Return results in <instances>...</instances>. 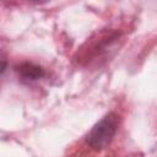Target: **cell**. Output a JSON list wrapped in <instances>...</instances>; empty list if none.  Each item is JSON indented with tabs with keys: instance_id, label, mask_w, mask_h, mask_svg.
Returning a JSON list of instances; mask_svg holds the SVG:
<instances>
[{
	"instance_id": "6da1fadb",
	"label": "cell",
	"mask_w": 157,
	"mask_h": 157,
	"mask_svg": "<svg viewBox=\"0 0 157 157\" xmlns=\"http://www.w3.org/2000/svg\"><path fill=\"white\" fill-rule=\"evenodd\" d=\"M118 125L119 117L113 112L108 113L90 130L86 136V142L94 151H102L107 148L118 130Z\"/></svg>"
},
{
	"instance_id": "7a4b0ae2",
	"label": "cell",
	"mask_w": 157,
	"mask_h": 157,
	"mask_svg": "<svg viewBox=\"0 0 157 157\" xmlns=\"http://www.w3.org/2000/svg\"><path fill=\"white\" fill-rule=\"evenodd\" d=\"M16 71L18 76L21 77V80L27 81V82L37 81L45 75L44 69L33 63H22L18 66H16Z\"/></svg>"
},
{
	"instance_id": "3957f363",
	"label": "cell",
	"mask_w": 157,
	"mask_h": 157,
	"mask_svg": "<svg viewBox=\"0 0 157 157\" xmlns=\"http://www.w3.org/2000/svg\"><path fill=\"white\" fill-rule=\"evenodd\" d=\"M1 63H2V64H1V75H2V74L5 72V70H6V60L2 58V59H1Z\"/></svg>"
}]
</instances>
